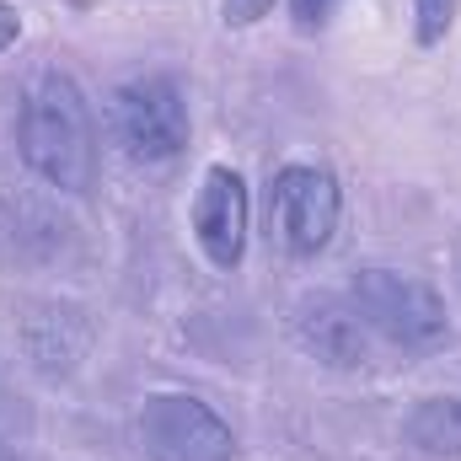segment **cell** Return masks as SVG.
Here are the masks:
<instances>
[{
	"instance_id": "cell-5",
	"label": "cell",
	"mask_w": 461,
	"mask_h": 461,
	"mask_svg": "<svg viewBox=\"0 0 461 461\" xmlns=\"http://www.w3.org/2000/svg\"><path fill=\"white\" fill-rule=\"evenodd\" d=\"M134 429L145 461H236L230 424L188 392H150Z\"/></svg>"
},
{
	"instance_id": "cell-4",
	"label": "cell",
	"mask_w": 461,
	"mask_h": 461,
	"mask_svg": "<svg viewBox=\"0 0 461 461\" xmlns=\"http://www.w3.org/2000/svg\"><path fill=\"white\" fill-rule=\"evenodd\" d=\"M108 129L129 161H172L188 145V103L172 76H134L108 97Z\"/></svg>"
},
{
	"instance_id": "cell-12",
	"label": "cell",
	"mask_w": 461,
	"mask_h": 461,
	"mask_svg": "<svg viewBox=\"0 0 461 461\" xmlns=\"http://www.w3.org/2000/svg\"><path fill=\"white\" fill-rule=\"evenodd\" d=\"M16 38H22V16L0 0V54H5V49H16Z\"/></svg>"
},
{
	"instance_id": "cell-8",
	"label": "cell",
	"mask_w": 461,
	"mask_h": 461,
	"mask_svg": "<svg viewBox=\"0 0 461 461\" xmlns=\"http://www.w3.org/2000/svg\"><path fill=\"white\" fill-rule=\"evenodd\" d=\"M402 446L419 461H461V397H424L402 419Z\"/></svg>"
},
{
	"instance_id": "cell-9",
	"label": "cell",
	"mask_w": 461,
	"mask_h": 461,
	"mask_svg": "<svg viewBox=\"0 0 461 461\" xmlns=\"http://www.w3.org/2000/svg\"><path fill=\"white\" fill-rule=\"evenodd\" d=\"M456 5H461V0H413V38H419L424 49H435V43L451 32Z\"/></svg>"
},
{
	"instance_id": "cell-2",
	"label": "cell",
	"mask_w": 461,
	"mask_h": 461,
	"mask_svg": "<svg viewBox=\"0 0 461 461\" xmlns=\"http://www.w3.org/2000/svg\"><path fill=\"white\" fill-rule=\"evenodd\" d=\"M348 306L359 312V322L370 333H381L402 354H429L451 339V312H446L440 290L402 268H381V263L359 268L348 279Z\"/></svg>"
},
{
	"instance_id": "cell-7",
	"label": "cell",
	"mask_w": 461,
	"mask_h": 461,
	"mask_svg": "<svg viewBox=\"0 0 461 461\" xmlns=\"http://www.w3.org/2000/svg\"><path fill=\"white\" fill-rule=\"evenodd\" d=\"M295 339L312 359L333 370H359L370 365V328L348 306V295H306L295 306Z\"/></svg>"
},
{
	"instance_id": "cell-3",
	"label": "cell",
	"mask_w": 461,
	"mask_h": 461,
	"mask_svg": "<svg viewBox=\"0 0 461 461\" xmlns=\"http://www.w3.org/2000/svg\"><path fill=\"white\" fill-rule=\"evenodd\" d=\"M263 215H268V236L290 252V258H317L328 252L333 230L344 221V188L328 167H279L268 177V199H263Z\"/></svg>"
},
{
	"instance_id": "cell-6",
	"label": "cell",
	"mask_w": 461,
	"mask_h": 461,
	"mask_svg": "<svg viewBox=\"0 0 461 461\" xmlns=\"http://www.w3.org/2000/svg\"><path fill=\"white\" fill-rule=\"evenodd\" d=\"M247 230H252V199L236 167H210L194 199V236L204 247V258L230 274L247 258Z\"/></svg>"
},
{
	"instance_id": "cell-1",
	"label": "cell",
	"mask_w": 461,
	"mask_h": 461,
	"mask_svg": "<svg viewBox=\"0 0 461 461\" xmlns=\"http://www.w3.org/2000/svg\"><path fill=\"white\" fill-rule=\"evenodd\" d=\"M16 145H22V161L59 194H86L97 183V167H103L97 113L65 70H49L27 86Z\"/></svg>"
},
{
	"instance_id": "cell-10",
	"label": "cell",
	"mask_w": 461,
	"mask_h": 461,
	"mask_svg": "<svg viewBox=\"0 0 461 461\" xmlns=\"http://www.w3.org/2000/svg\"><path fill=\"white\" fill-rule=\"evenodd\" d=\"M339 5H344V0H290V16H295L301 32H322Z\"/></svg>"
},
{
	"instance_id": "cell-11",
	"label": "cell",
	"mask_w": 461,
	"mask_h": 461,
	"mask_svg": "<svg viewBox=\"0 0 461 461\" xmlns=\"http://www.w3.org/2000/svg\"><path fill=\"white\" fill-rule=\"evenodd\" d=\"M268 11H274V0H221L226 27H252V22H263Z\"/></svg>"
}]
</instances>
